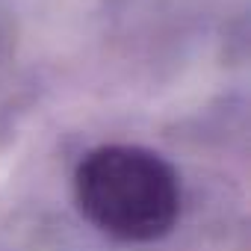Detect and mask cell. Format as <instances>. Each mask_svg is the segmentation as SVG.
<instances>
[{"label":"cell","mask_w":251,"mask_h":251,"mask_svg":"<svg viewBox=\"0 0 251 251\" xmlns=\"http://www.w3.org/2000/svg\"><path fill=\"white\" fill-rule=\"evenodd\" d=\"M83 216L124 242L166 236L180 213V180L154 151L136 145H103L89 151L74 175Z\"/></svg>","instance_id":"cell-1"}]
</instances>
